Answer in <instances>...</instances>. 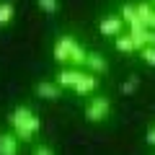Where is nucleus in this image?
<instances>
[{"instance_id":"obj_1","label":"nucleus","mask_w":155,"mask_h":155,"mask_svg":"<svg viewBox=\"0 0 155 155\" xmlns=\"http://www.w3.org/2000/svg\"><path fill=\"white\" fill-rule=\"evenodd\" d=\"M85 57L88 49H83V44L70 34H60L52 44V60L60 67H85Z\"/></svg>"},{"instance_id":"obj_13","label":"nucleus","mask_w":155,"mask_h":155,"mask_svg":"<svg viewBox=\"0 0 155 155\" xmlns=\"http://www.w3.org/2000/svg\"><path fill=\"white\" fill-rule=\"evenodd\" d=\"M36 5L41 13H47V16H54L57 11H60V0H36Z\"/></svg>"},{"instance_id":"obj_8","label":"nucleus","mask_w":155,"mask_h":155,"mask_svg":"<svg viewBox=\"0 0 155 155\" xmlns=\"http://www.w3.org/2000/svg\"><path fill=\"white\" fill-rule=\"evenodd\" d=\"M85 70L93 72V75H106L109 72V60L104 54H98V52H88V57H85Z\"/></svg>"},{"instance_id":"obj_5","label":"nucleus","mask_w":155,"mask_h":155,"mask_svg":"<svg viewBox=\"0 0 155 155\" xmlns=\"http://www.w3.org/2000/svg\"><path fill=\"white\" fill-rule=\"evenodd\" d=\"M124 18L119 16V13H111V16H104L101 18V23H98V31H101V36H111V39H116V36H122L124 34Z\"/></svg>"},{"instance_id":"obj_17","label":"nucleus","mask_w":155,"mask_h":155,"mask_svg":"<svg viewBox=\"0 0 155 155\" xmlns=\"http://www.w3.org/2000/svg\"><path fill=\"white\" fill-rule=\"evenodd\" d=\"M145 142H147L150 147H155V122L150 124V129H147V132H145Z\"/></svg>"},{"instance_id":"obj_4","label":"nucleus","mask_w":155,"mask_h":155,"mask_svg":"<svg viewBox=\"0 0 155 155\" xmlns=\"http://www.w3.org/2000/svg\"><path fill=\"white\" fill-rule=\"evenodd\" d=\"M83 78H85L83 67H60V70L54 72V83H60L62 88H70V91H75V85L80 83Z\"/></svg>"},{"instance_id":"obj_16","label":"nucleus","mask_w":155,"mask_h":155,"mask_svg":"<svg viewBox=\"0 0 155 155\" xmlns=\"http://www.w3.org/2000/svg\"><path fill=\"white\" fill-rule=\"evenodd\" d=\"M31 155H54V147H52V145H47V142H41V145H36V147H34Z\"/></svg>"},{"instance_id":"obj_14","label":"nucleus","mask_w":155,"mask_h":155,"mask_svg":"<svg viewBox=\"0 0 155 155\" xmlns=\"http://www.w3.org/2000/svg\"><path fill=\"white\" fill-rule=\"evenodd\" d=\"M137 88H140V78H129V80H124V83L119 85V91H122L124 96H132Z\"/></svg>"},{"instance_id":"obj_15","label":"nucleus","mask_w":155,"mask_h":155,"mask_svg":"<svg viewBox=\"0 0 155 155\" xmlns=\"http://www.w3.org/2000/svg\"><path fill=\"white\" fill-rule=\"evenodd\" d=\"M140 57H142L145 65L155 67V47H142V49H140Z\"/></svg>"},{"instance_id":"obj_11","label":"nucleus","mask_w":155,"mask_h":155,"mask_svg":"<svg viewBox=\"0 0 155 155\" xmlns=\"http://www.w3.org/2000/svg\"><path fill=\"white\" fill-rule=\"evenodd\" d=\"M114 47H116V52H124V54H129V52H140L129 31L122 34V36H116V39H114Z\"/></svg>"},{"instance_id":"obj_12","label":"nucleus","mask_w":155,"mask_h":155,"mask_svg":"<svg viewBox=\"0 0 155 155\" xmlns=\"http://www.w3.org/2000/svg\"><path fill=\"white\" fill-rule=\"evenodd\" d=\"M137 13L145 21V26L155 31V8H153V3H137Z\"/></svg>"},{"instance_id":"obj_10","label":"nucleus","mask_w":155,"mask_h":155,"mask_svg":"<svg viewBox=\"0 0 155 155\" xmlns=\"http://www.w3.org/2000/svg\"><path fill=\"white\" fill-rule=\"evenodd\" d=\"M13 18H16V5H13V0H0V28L11 26Z\"/></svg>"},{"instance_id":"obj_9","label":"nucleus","mask_w":155,"mask_h":155,"mask_svg":"<svg viewBox=\"0 0 155 155\" xmlns=\"http://www.w3.org/2000/svg\"><path fill=\"white\" fill-rule=\"evenodd\" d=\"M96 91H98V75H93V72H85V78L75 85V93H78V96H83V98L93 96Z\"/></svg>"},{"instance_id":"obj_6","label":"nucleus","mask_w":155,"mask_h":155,"mask_svg":"<svg viewBox=\"0 0 155 155\" xmlns=\"http://www.w3.org/2000/svg\"><path fill=\"white\" fill-rule=\"evenodd\" d=\"M62 85L54 83V80H39L36 85H34V93L39 96V98H44V101H60L62 98Z\"/></svg>"},{"instance_id":"obj_2","label":"nucleus","mask_w":155,"mask_h":155,"mask_svg":"<svg viewBox=\"0 0 155 155\" xmlns=\"http://www.w3.org/2000/svg\"><path fill=\"white\" fill-rule=\"evenodd\" d=\"M8 124H11V129L16 132V137L21 140V142H31V140L41 132V116L26 104L16 106V109L11 111Z\"/></svg>"},{"instance_id":"obj_18","label":"nucleus","mask_w":155,"mask_h":155,"mask_svg":"<svg viewBox=\"0 0 155 155\" xmlns=\"http://www.w3.org/2000/svg\"><path fill=\"white\" fill-rule=\"evenodd\" d=\"M150 3H153V8H155V0H150Z\"/></svg>"},{"instance_id":"obj_3","label":"nucleus","mask_w":155,"mask_h":155,"mask_svg":"<svg viewBox=\"0 0 155 155\" xmlns=\"http://www.w3.org/2000/svg\"><path fill=\"white\" fill-rule=\"evenodd\" d=\"M83 116L88 119L91 124H101V122H106L111 116V98L109 96H101V93H93V96H88V101H85V106H83Z\"/></svg>"},{"instance_id":"obj_7","label":"nucleus","mask_w":155,"mask_h":155,"mask_svg":"<svg viewBox=\"0 0 155 155\" xmlns=\"http://www.w3.org/2000/svg\"><path fill=\"white\" fill-rule=\"evenodd\" d=\"M18 147H21V140L16 137L13 129L0 132V155H18Z\"/></svg>"}]
</instances>
